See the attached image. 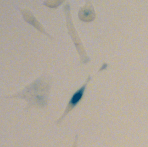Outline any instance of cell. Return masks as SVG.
Returning a JSON list of instances; mask_svg holds the SVG:
<instances>
[{
    "label": "cell",
    "mask_w": 148,
    "mask_h": 147,
    "mask_svg": "<svg viewBox=\"0 0 148 147\" xmlns=\"http://www.w3.org/2000/svg\"><path fill=\"white\" fill-rule=\"evenodd\" d=\"M86 86V84L84 85L82 88H80L79 90H77L72 96L70 101H69V105L72 107H75L81 100L82 98V96L84 94V92L85 90Z\"/></svg>",
    "instance_id": "cell-2"
},
{
    "label": "cell",
    "mask_w": 148,
    "mask_h": 147,
    "mask_svg": "<svg viewBox=\"0 0 148 147\" xmlns=\"http://www.w3.org/2000/svg\"><path fill=\"white\" fill-rule=\"evenodd\" d=\"M85 6L80 9L79 13V17L80 19L84 22H90L94 20L95 17V13L92 5L89 1H87Z\"/></svg>",
    "instance_id": "cell-1"
}]
</instances>
